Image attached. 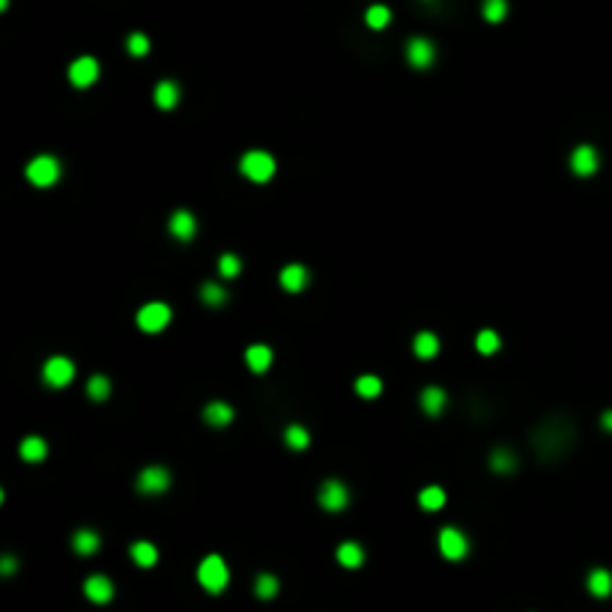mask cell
Instances as JSON below:
<instances>
[{"label":"cell","instance_id":"obj_1","mask_svg":"<svg viewBox=\"0 0 612 612\" xmlns=\"http://www.w3.org/2000/svg\"><path fill=\"white\" fill-rule=\"evenodd\" d=\"M570 439H573V433H570L568 424H538V430L532 433L535 451L541 457H553L556 451H568Z\"/></svg>","mask_w":612,"mask_h":612},{"label":"cell","instance_id":"obj_2","mask_svg":"<svg viewBox=\"0 0 612 612\" xmlns=\"http://www.w3.org/2000/svg\"><path fill=\"white\" fill-rule=\"evenodd\" d=\"M197 582H201L204 589L212 592V594H218V592L227 589L230 570H227V565H224V558L221 556H206L201 561V568H197Z\"/></svg>","mask_w":612,"mask_h":612},{"label":"cell","instance_id":"obj_3","mask_svg":"<svg viewBox=\"0 0 612 612\" xmlns=\"http://www.w3.org/2000/svg\"><path fill=\"white\" fill-rule=\"evenodd\" d=\"M239 168H242V173L251 182H266V180H272V173H275V158L269 153H263V149H251V153L242 156Z\"/></svg>","mask_w":612,"mask_h":612},{"label":"cell","instance_id":"obj_4","mask_svg":"<svg viewBox=\"0 0 612 612\" xmlns=\"http://www.w3.org/2000/svg\"><path fill=\"white\" fill-rule=\"evenodd\" d=\"M27 180L36 185V189H48L60 180V161L54 156H36L27 165Z\"/></svg>","mask_w":612,"mask_h":612},{"label":"cell","instance_id":"obj_5","mask_svg":"<svg viewBox=\"0 0 612 612\" xmlns=\"http://www.w3.org/2000/svg\"><path fill=\"white\" fill-rule=\"evenodd\" d=\"M170 308L165 305V302H149V305H144L141 311H137V326H141L144 332H149V335H156V332H161L170 323Z\"/></svg>","mask_w":612,"mask_h":612},{"label":"cell","instance_id":"obj_6","mask_svg":"<svg viewBox=\"0 0 612 612\" xmlns=\"http://www.w3.org/2000/svg\"><path fill=\"white\" fill-rule=\"evenodd\" d=\"M42 377H45L48 385H54V389H63V385H69L72 377H75V365H72L66 356H54V358L45 361Z\"/></svg>","mask_w":612,"mask_h":612},{"label":"cell","instance_id":"obj_7","mask_svg":"<svg viewBox=\"0 0 612 612\" xmlns=\"http://www.w3.org/2000/svg\"><path fill=\"white\" fill-rule=\"evenodd\" d=\"M439 549H442L445 558L460 561V558H466V553H469V541H466V535L460 532V529L445 526V529L439 532Z\"/></svg>","mask_w":612,"mask_h":612},{"label":"cell","instance_id":"obj_8","mask_svg":"<svg viewBox=\"0 0 612 612\" xmlns=\"http://www.w3.org/2000/svg\"><path fill=\"white\" fill-rule=\"evenodd\" d=\"M317 502L326 508V511H344L349 505V490L338 481V478H329L326 484L320 487L317 493Z\"/></svg>","mask_w":612,"mask_h":612},{"label":"cell","instance_id":"obj_9","mask_svg":"<svg viewBox=\"0 0 612 612\" xmlns=\"http://www.w3.org/2000/svg\"><path fill=\"white\" fill-rule=\"evenodd\" d=\"M170 487V472L161 469V466H149L137 475V490L146 493V496H156V493H165Z\"/></svg>","mask_w":612,"mask_h":612},{"label":"cell","instance_id":"obj_10","mask_svg":"<svg viewBox=\"0 0 612 612\" xmlns=\"http://www.w3.org/2000/svg\"><path fill=\"white\" fill-rule=\"evenodd\" d=\"M597 165H601V158H597V149H594V146L582 144V146L573 149V156H570V170L577 173V177H592V173L597 170Z\"/></svg>","mask_w":612,"mask_h":612},{"label":"cell","instance_id":"obj_11","mask_svg":"<svg viewBox=\"0 0 612 612\" xmlns=\"http://www.w3.org/2000/svg\"><path fill=\"white\" fill-rule=\"evenodd\" d=\"M433 57H436V48H433L430 39H421V36H416V39L406 42V60L416 69H427L433 63Z\"/></svg>","mask_w":612,"mask_h":612},{"label":"cell","instance_id":"obj_12","mask_svg":"<svg viewBox=\"0 0 612 612\" xmlns=\"http://www.w3.org/2000/svg\"><path fill=\"white\" fill-rule=\"evenodd\" d=\"M99 78V63H96V57H78L75 63L69 66V81L75 84V87H90L93 81Z\"/></svg>","mask_w":612,"mask_h":612},{"label":"cell","instance_id":"obj_13","mask_svg":"<svg viewBox=\"0 0 612 612\" xmlns=\"http://www.w3.org/2000/svg\"><path fill=\"white\" fill-rule=\"evenodd\" d=\"M84 594L90 597L93 604H108L111 597H114V582L108 577H102V573H93V577H87V582H84Z\"/></svg>","mask_w":612,"mask_h":612},{"label":"cell","instance_id":"obj_14","mask_svg":"<svg viewBox=\"0 0 612 612\" xmlns=\"http://www.w3.org/2000/svg\"><path fill=\"white\" fill-rule=\"evenodd\" d=\"M170 233L177 236L180 242H189L192 236L197 233V221H194V216H192L189 209H177L170 216Z\"/></svg>","mask_w":612,"mask_h":612},{"label":"cell","instance_id":"obj_15","mask_svg":"<svg viewBox=\"0 0 612 612\" xmlns=\"http://www.w3.org/2000/svg\"><path fill=\"white\" fill-rule=\"evenodd\" d=\"M204 418H206V424H212V427H227V424L233 421V406L224 404V401H212L204 409Z\"/></svg>","mask_w":612,"mask_h":612},{"label":"cell","instance_id":"obj_16","mask_svg":"<svg viewBox=\"0 0 612 612\" xmlns=\"http://www.w3.org/2000/svg\"><path fill=\"white\" fill-rule=\"evenodd\" d=\"M305 281H308V269L305 266L293 263V266H284L281 269V287H284L287 293H299L305 287Z\"/></svg>","mask_w":612,"mask_h":612},{"label":"cell","instance_id":"obj_17","mask_svg":"<svg viewBox=\"0 0 612 612\" xmlns=\"http://www.w3.org/2000/svg\"><path fill=\"white\" fill-rule=\"evenodd\" d=\"M245 361H248V368H251L254 373H263V370H269V365H272V349H269L266 344H254V346H248Z\"/></svg>","mask_w":612,"mask_h":612},{"label":"cell","instance_id":"obj_18","mask_svg":"<svg viewBox=\"0 0 612 612\" xmlns=\"http://www.w3.org/2000/svg\"><path fill=\"white\" fill-rule=\"evenodd\" d=\"M335 556H338V561L344 568H361V561H365V549H361V544H356V541H344Z\"/></svg>","mask_w":612,"mask_h":612},{"label":"cell","instance_id":"obj_19","mask_svg":"<svg viewBox=\"0 0 612 612\" xmlns=\"http://www.w3.org/2000/svg\"><path fill=\"white\" fill-rule=\"evenodd\" d=\"M589 592L594 597H609L612 594V573L606 568H594L589 573Z\"/></svg>","mask_w":612,"mask_h":612},{"label":"cell","instance_id":"obj_20","mask_svg":"<svg viewBox=\"0 0 612 612\" xmlns=\"http://www.w3.org/2000/svg\"><path fill=\"white\" fill-rule=\"evenodd\" d=\"M72 549H75L78 556H93L96 549H99V535L90 532V529L75 532V535H72Z\"/></svg>","mask_w":612,"mask_h":612},{"label":"cell","instance_id":"obj_21","mask_svg":"<svg viewBox=\"0 0 612 612\" xmlns=\"http://www.w3.org/2000/svg\"><path fill=\"white\" fill-rule=\"evenodd\" d=\"M412 349H416L418 358H433L439 353V338H436L433 332H418L416 341H412Z\"/></svg>","mask_w":612,"mask_h":612},{"label":"cell","instance_id":"obj_22","mask_svg":"<svg viewBox=\"0 0 612 612\" xmlns=\"http://www.w3.org/2000/svg\"><path fill=\"white\" fill-rule=\"evenodd\" d=\"M177 102H180V87L173 81H161L156 87V105L161 111H170V108H177Z\"/></svg>","mask_w":612,"mask_h":612},{"label":"cell","instance_id":"obj_23","mask_svg":"<svg viewBox=\"0 0 612 612\" xmlns=\"http://www.w3.org/2000/svg\"><path fill=\"white\" fill-rule=\"evenodd\" d=\"M132 558H135L137 568H153L158 561V549L149 541H137V544H132Z\"/></svg>","mask_w":612,"mask_h":612},{"label":"cell","instance_id":"obj_24","mask_svg":"<svg viewBox=\"0 0 612 612\" xmlns=\"http://www.w3.org/2000/svg\"><path fill=\"white\" fill-rule=\"evenodd\" d=\"M421 409L427 412V416H439V412L445 409V392L436 389V385L424 389V392H421Z\"/></svg>","mask_w":612,"mask_h":612},{"label":"cell","instance_id":"obj_25","mask_svg":"<svg viewBox=\"0 0 612 612\" xmlns=\"http://www.w3.org/2000/svg\"><path fill=\"white\" fill-rule=\"evenodd\" d=\"M45 454H48V445H45V439H39V436H27V439L21 442V457L30 460V463H39Z\"/></svg>","mask_w":612,"mask_h":612},{"label":"cell","instance_id":"obj_26","mask_svg":"<svg viewBox=\"0 0 612 612\" xmlns=\"http://www.w3.org/2000/svg\"><path fill=\"white\" fill-rule=\"evenodd\" d=\"M284 442L293 448V451H305L308 442H311V433L302 427V424H290V427L284 430Z\"/></svg>","mask_w":612,"mask_h":612},{"label":"cell","instance_id":"obj_27","mask_svg":"<svg viewBox=\"0 0 612 612\" xmlns=\"http://www.w3.org/2000/svg\"><path fill=\"white\" fill-rule=\"evenodd\" d=\"M490 466H493V472H514L517 469V457L511 454V448H496L493 451V457H490Z\"/></svg>","mask_w":612,"mask_h":612},{"label":"cell","instance_id":"obj_28","mask_svg":"<svg viewBox=\"0 0 612 612\" xmlns=\"http://www.w3.org/2000/svg\"><path fill=\"white\" fill-rule=\"evenodd\" d=\"M418 502H421L424 511H439L445 505V490H442V487H424L421 496H418Z\"/></svg>","mask_w":612,"mask_h":612},{"label":"cell","instance_id":"obj_29","mask_svg":"<svg viewBox=\"0 0 612 612\" xmlns=\"http://www.w3.org/2000/svg\"><path fill=\"white\" fill-rule=\"evenodd\" d=\"M365 21H368V27H373V30H382L385 24L392 21V9H389V6H382V4L370 6V9L365 12Z\"/></svg>","mask_w":612,"mask_h":612},{"label":"cell","instance_id":"obj_30","mask_svg":"<svg viewBox=\"0 0 612 612\" xmlns=\"http://www.w3.org/2000/svg\"><path fill=\"white\" fill-rule=\"evenodd\" d=\"M356 392L361 394V397H377L380 392H382V380L380 377H373V373H365V377H358L356 380Z\"/></svg>","mask_w":612,"mask_h":612},{"label":"cell","instance_id":"obj_31","mask_svg":"<svg viewBox=\"0 0 612 612\" xmlns=\"http://www.w3.org/2000/svg\"><path fill=\"white\" fill-rule=\"evenodd\" d=\"M254 594L260 601H269V597L278 594V580H275L272 573H260L257 582H254Z\"/></svg>","mask_w":612,"mask_h":612},{"label":"cell","instance_id":"obj_32","mask_svg":"<svg viewBox=\"0 0 612 612\" xmlns=\"http://www.w3.org/2000/svg\"><path fill=\"white\" fill-rule=\"evenodd\" d=\"M201 299H204L206 305H216V308H218V305L227 302V293H224V287H221V284L206 281V284L201 287Z\"/></svg>","mask_w":612,"mask_h":612},{"label":"cell","instance_id":"obj_33","mask_svg":"<svg viewBox=\"0 0 612 612\" xmlns=\"http://www.w3.org/2000/svg\"><path fill=\"white\" fill-rule=\"evenodd\" d=\"M481 12H484V18L490 21V24H499L508 15V0H484Z\"/></svg>","mask_w":612,"mask_h":612},{"label":"cell","instance_id":"obj_34","mask_svg":"<svg viewBox=\"0 0 612 612\" xmlns=\"http://www.w3.org/2000/svg\"><path fill=\"white\" fill-rule=\"evenodd\" d=\"M87 394H90L93 401H105V397L111 394V380L102 377V373H96V377L87 382Z\"/></svg>","mask_w":612,"mask_h":612},{"label":"cell","instance_id":"obj_35","mask_svg":"<svg viewBox=\"0 0 612 612\" xmlns=\"http://www.w3.org/2000/svg\"><path fill=\"white\" fill-rule=\"evenodd\" d=\"M499 335L493 332V329H484V332H478V338H475V346H478V353H484V356H493L496 349H499Z\"/></svg>","mask_w":612,"mask_h":612},{"label":"cell","instance_id":"obj_36","mask_svg":"<svg viewBox=\"0 0 612 612\" xmlns=\"http://www.w3.org/2000/svg\"><path fill=\"white\" fill-rule=\"evenodd\" d=\"M218 269H221V275H224V278H233V275H239V269H242V260L236 257V254H221V260H218Z\"/></svg>","mask_w":612,"mask_h":612},{"label":"cell","instance_id":"obj_37","mask_svg":"<svg viewBox=\"0 0 612 612\" xmlns=\"http://www.w3.org/2000/svg\"><path fill=\"white\" fill-rule=\"evenodd\" d=\"M126 45H129V54H132V57H144V54L149 51V39H146L144 33H132Z\"/></svg>","mask_w":612,"mask_h":612},{"label":"cell","instance_id":"obj_38","mask_svg":"<svg viewBox=\"0 0 612 612\" xmlns=\"http://www.w3.org/2000/svg\"><path fill=\"white\" fill-rule=\"evenodd\" d=\"M0 570H4V573H12V570H15V558H12V556H4V561H0Z\"/></svg>","mask_w":612,"mask_h":612},{"label":"cell","instance_id":"obj_39","mask_svg":"<svg viewBox=\"0 0 612 612\" xmlns=\"http://www.w3.org/2000/svg\"><path fill=\"white\" fill-rule=\"evenodd\" d=\"M601 424H604V430H612V409H606L601 416Z\"/></svg>","mask_w":612,"mask_h":612}]
</instances>
